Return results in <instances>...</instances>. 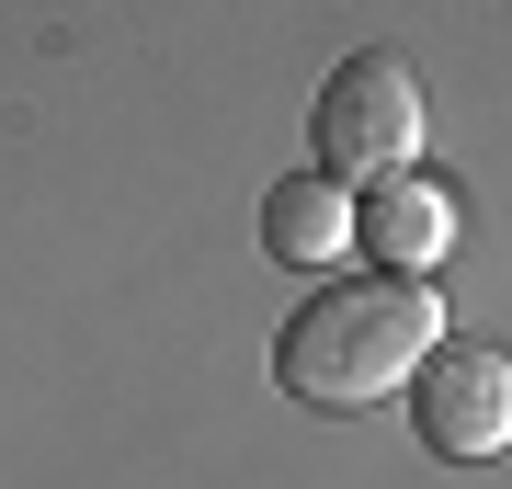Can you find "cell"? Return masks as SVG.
<instances>
[{"mask_svg":"<svg viewBox=\"0 0 512 489\" xmlns=\"http://www.w3.org/2000/svg\"><path fill=\"white\" fill-rule=\"evenodd\" d=\"M444 342V308L421 273H365V285H319L308 308L274 330V376L308 410H376L421 376V353Z\"/></svg>","mask_w":512,"mask_h":489,"instance_id":"obj_1","label":"cell"},{"mask_svg":"<svg viewBox=\"0 0 512 489\" xmlns=\"http://www.w3.org/2000/svg\"><path fill=\"white\" fill-rule=\"evenodd\" d=\"M399 399H410V421H421V444H433V455L478 467V455L512 444V353H501V342H456V330H444Z\"/></svg>","mask_w":512,"mask_h":489,"instance_id":"obj_3","label":"cell"},{"mask_svg":"<svg viewBox=\"0 0 512 489\" xmlns=\"http://www.w3.org/2000/svg\"><path fill=\"white\" fill-rule=\"evenodd\" d=\"M308 137H319V171L342 182V194H365V182L410 171V148H421V80H410V57H387V46L342 57V69L319 80Z\"/></svg>","mask_w":512,"mask_h":489,"instance_id":"obj_2","label":"cell"},{"mask_svg":"<svg viewBox=\"0 0 512 489\" xmlns=\"http://www.w3.org/2000/svg\"><path fill=\"white\" fill-rule=\"evenodd\" d=\"M353 251H365L376 273H433L444 251H456V194L421 171H387L353 194Z\"/></svg>","mask_w":512,"mask_h":489,"instance_id":"obj_4","label":"cell"},{"mask_svg":"<svg viewBox=\"0 0 512 489\" xmlns=\"http://www.w3.org/2000/svg\"><path fill=\"white\" fill-rule=\"evenodd\" d=\"M262 251H274V262H342L353 251V194L330 171L274 182V194H262Z\"/></svg>","mask_w":512,"mask_h":489,"instance_id":"obj_5","label":"cell"}]
</instances>
